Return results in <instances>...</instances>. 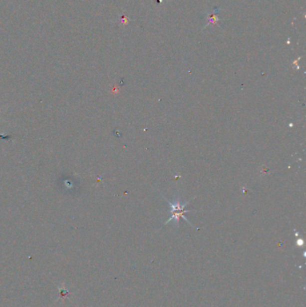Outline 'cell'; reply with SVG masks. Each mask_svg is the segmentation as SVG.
Segmentation results:
<instances>
[{"mask_svg": "<svg viewBox=\"0 0 306 307\" xmlns=\"http://www.w3.org/2000/svg\"><path fill=\"white\" fill-rule=\"evenodd\" d=\"M168 203L170 208H171V212H172L173 215H172L171 218H169L168 221L166 222V224L170 222V221H174L176 225H179L180 218L185 219L187 222L189 223V221L187 220V218L184 217V213L188 212V210H184V208L188 205V202L184 203V204H182L180 201L178 200V201H175L174 202L168 201Z\"/></svg>", "mask_w": 306, "mask_h": 307, "instance_id": "6da1fadb", "label": "cell"}]
</instances>
